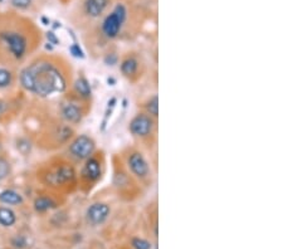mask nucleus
I'll return each instance as SVG.
<instances>
[{"instance_id": "13", "label": "nucleus", "mask_w": 283, "mask_h": 249, "mask_svg": "<svg viewBox=\"0 0 283 249\" xmlns=\"http://www.w3.org/2000/svg\"><path fill=\"white\" fill-rule=\"evenodd\" d=\"M108 4H110V0H84V13L91 19L101 18L105 14Z\"/></svg>"}, {"instance_id": "3", "label": "nucleus", "mask_w": 283, "mask_h": 249, "mask_svg": "<svg viewBox=\"0 0 283 249\" xmlns=\"http://www.w3.org/2000/svg\"><path fill=\"white\" fill-rule=\"evenodd\" d=\"M106 173V154L98 150L83 161L81 170L78 173V188L84 194L93 190L98 183L103 179Z\"/></svg>"}, {"instance_id": "6", "label": "nucleus", "mask_w": 283, "mask_h": 249, "mask_svg": "<svg viewBox=\"0 0 283 249\" xmlns=\"http://www.w3.org/2000/svg\"><path fill=\"white\" fill-rule=\"evenodd\" d=\"M128 18V9L123 3H116L112 11L103 17L101 22V34L107 41L118 38Z\"/></svg>"}, {"instance_id": "9", "label": "nucleus", "mask_w": 283, "mask_h": 249, "mask_svg": "<svg viewBox=\"0 0 283 249\" xmlns=\"http://www.w3.org/2000/svg\"><path fill=\"white\" fill-rule=\"evenodd\" d=\"M91 111V102H86L74 94L73 98L63 102L61 106L62 118L68 125H79Z\"/></svg>"}, {"instance_id": "23", "label": "nucleus", "mask_w": 283, "mask_h": 249, "mask_svg": "<svg viewBox=\"0 0 283 249\" xmlns=\"http://www.w3.org/2000/svg\"><path fill=\"white\" fill-rule=\"evenodd\" d=\"M69 52H71V54L73 57H76V58H81V59H83L84 57V53H83V51H82V48L79 47V44H77V43H73V44H71L69 46Z\"/></svg>"}, {"instance_id": "27", "label": "nucleus", "mask_w": 283, "mask_h": 249, "mask_svg": "<svg viewBox=\"0 0 283 249\" xmlns=\"http://www.w3.org/2000/svg\"><path fill=\"white\" fill-rule=\"evenodd\" d=\"M47 38H48L49 44H54V46H56V44L59 43V39L57 38V36L53 32H48V33H47Z\"/></svg>"}, {"instance_id": "28", "label": "nucleus", "mask_w": 283, "mask_h": 249, "mask_svg": "<svg viewBox=\"0 0 283 249\" xmlns=\"http://www.w3.org/2000/svg\"><path fill=\"white\" fill-rule=\"evenodd\" d=\"M3 108H4V104L2 103V102H0V113H2V112H3Z\"/></svg>"}, {"instance_id": "16", "label": "nucleus", "mask_w": 283, "mask_h": 249, "mask_svg": "<svg viewBox=\"0 0 283 249\" xmlns=\"http://www.w3.org/2000/svg\"><path fill=\"white\" fill-rule=\"evenodd\" d=\"M54 208H57V203L49 196H38L34 200V209L38 213H46V211L52 210Z\"/></svg>"}, {"instance_id": "10", "label": "nucleus", "mask_w": 283, "mask_h": 249, "mask_svg": "<svg viewBox=\"0 0 283 249\" xmlns=\"http://www.w3.org/2000/svg\"><path fill=\"white\" fill-rule=\"evenodd\" d=\"M0 41L3 42L8 48L9 53L14 57L16 59H23L26 57L27 52H28L29 43L28 39L24 34L19 33V32H2L0 33Z\"/></svg>"}, {"instance_id": "2", "label": "nucleus", "mask_w": 283, "mask_h": 249, "mask_svg": "<svg viewBox=\"0 0 283 249\" xmlns=\"http://www.w3.org/2000/svg\"><path fill=\"white\" fill-rule=\"evenodd\" d=\"M120 158L128 173L137 180L143 188H150L153 185L154 175L151 165L141 149L128 146L121 153Z\"/></svg>"}, {"instance_id": "4", "label": "nucleus", "mask_w": 283, "mask_h": 249, "mask_svg": "<svg viewBox=\"0 0 283 249\" xmlns=\"http://www.w3.org/2000/svg\"><path fill=\"white\" fill-rule=\"evenodd\" d=\"M112 186L116 193L126 200H133L143 194L144 188L128 173L120 155L112 158Z\"/></svg>"}, {"instance_id": "21", "label": "nucleus", "mask_w": 283, "mask_h": 249, "mask_svg": "<svg viewBox=\"0 0 283 249\" xmlns=\"http://www.w3.org/2000/svg\"><path fill=\"white\" fill-rule=\"evenodd\" d=\"M11 164L6 159L0 158V180H4L6 178H8L11 175Z\"/></svg>"}, {"instance_id": "25", "label": "nucleus", "mask_w": 283, "mask_h": 249, "mask_svg": "<svg viewBox=\"0 0 283 249\" xmlns=\"http://www.w3.org/2000/svg\"><path fill=\"white\" fill-rule=\"evenodd\" d=\"M13 7L18 9H27L32 6V2L33 0H11Z\"/></svg>"}, {"instance_id": "24", "label": "nucleus", "mask_w": 283, "mask_h": 249, "mask_svg": "<svg viewBox=\"0 0 283 249\" xmlns=\"http://www.w3.org/2000/svg\"><path fill=\"white\" fill-rule=\"evenodd\" d=\"M118 61H120V57L116 53L106 54L105 58H103V62L106 63V66H115V64L118 63Z\"/></svg>"}, {"instance_id": "11", "label": "nucleus", "mask_w": 283, "mask_h": 249, "mask_svg": "<svg viewBox=\"0 0 283 249\" xmlns=\"http://www.w3.org/2000/svg\"><path fill=\"white\" fill-rule=\"evenodd\" d=\"M144 62L137 53H127L120 59V72L128 82L136 83L143 77Z\"/></svg>"}, {"instance_id": "14", "label": "nucleus", "mask_w": 283, "mask_h": 249, "mask_svg": "<svg viewBox=\"0 0 283 249\" xmlns=\"http://www.w3.org/2000/svg\"><path fill=\"white\" fill-rule=\"evenodd\" d=\"M73 94L86 102H92V87L88 79L82 74L74 81Z\"/></svg>"}, {"instance_id": "18", "label": "nucleus", "mask_w": 283, "mask_h": 249, "mask_svg": "<svg viewBox=\"0 0 283 249\" xmlns=\"http://www.w3.org/2000/svg\"><path fill=\"white\" fill-rule=\"evenodd\" d=\"M17 221L16 213L9 208H0V225L12 226Z\"/></svg>"}, {"instance_id": "26", "label": "nucleus", "mask_w": 283, "mask_h": 249, "mask_svg": "<svg viewBox=\"0 0 283 249\" xmlns=\"http://www.w3.org/2000/svg\"><path fill=\"white\" fill-rule=\"evenodd\" d=\"M13 245L16 248H24L26 246V239L23 236H17L13 239Z\"/></svg>"}, {"instance_id": "15", "label": "nucleus", "mask_w": 283, "mask_h": 249, "mask_svg": "<svg viewBox=\"0 0 283 249\" xmlns=\"http://www.w3.org/2000/svg\"><path fill=\"white\" fill-rule=\"evenodd\" d=\"M143 112L148 113L149 116H151L153 118H159V97L158 94H153L151 97H149L145 101V103L143 104Z\"/></svg>"}, {"instance_id": "1", "label": "nucleus", "mask_w": 283, "mask_h": 249, "mask_svg": "<svg viewBox=\"0 0 283 249\" xmlns=\"http://www.w3.org/2000/svg\"><path fill=\"white\" fill-rule=\"evenodd\" d=\"M33 79L32 93L39 97H49L54 93H63L68 88V77L56 63L39 59L26 67Z\"/></svg>"}, {"instance_id": "17", "label": "nucleus", "mask_w": 283, "mask_h": 249, "mask_svg": "<svg viewBox=\"0 0 283 249\" xmlns=\"http://www.w3.org/2000/svg\"><path fill=\"white\" fill-rule=\"evenodd\" d=\"M0 201L4 204H9V205H19V204L23 203V198L16 190L7 189V190L0 193Z\"/></svg>"}, {"instance_id": "20", "label": "nucleus", "mask_w": 283, "mask_h": 249, "mask_svg": "<svg viewBox=\"0 0 283 249\" xmlns=\"http://www.w3.org/2000/svg\"><path fill=\"white\" fill-rule=\"evenodd\" d=\"M116 103H117V99H116V97H112V98H111L110 101H108V103H107V108H106L105 117H103V121H102V128H101V130H102V131H105L106 126H107L108 117H111V113H112L113 109H115Z\"/></svg>"}, {"instance_id": "8", "label": "nucleus", "mask_w": 283, "mask_h": 249, "mask_svg": "<svg viewBox=\"0 0 283 249\" xmlns=\"http://www.w3.org/2000/svg\"><path fill=\"white\" fill-rule=\"evenodd\" d=\"M97 151L96 140L88 134H81L72 139L68 145V154L71 159L77 163H83L84 160L93 155Z\"/></svg>"}, {"instance_id": "12", "label": "nucleus", "mask_w": 283, "mask_h": 249, "mask_svg": "<svg viewBox=\"0 0 283 249\" xmlns=\"http://www.w3.org/2000/svg\"><path fill=\"white\" fill-rule=\"evenodd\" d=\"M111 214V208L107 203L97 201L88 206L86 211V218L91 225H101L107 220Z\"/></svg>"}, {"instance_id": "19", "label": "nucleus", "mask_w": 283, "mask_h": 249, "mask_svg": "<svg viewBox=\"0 0 283 249\" xmlns=\"http://www.w3.org/2000/svg\"><path fill=\"white\" fill-rule=\"evenodd\" d=\"M13 82V74L11 71L4 68H0V88L9 87Z\"/></svg>"}, {"instance_id": "7", "label": "nucleus", "mask_w": 283, "mask_h": 249, "mask_svg": "<svg viewBox=\"0 0 283 249\" xmlns=\"http://www.w3.org/2000/svg\"><path fill=\"white\" fill-rule=\"evenodd\" d=\"M158 119L140 111L128 122V133L140 144H153L156 139Z\"/></svg>"}, {"instance_id": "5", "label": "nucleus", "mask_w": 283, "mask_h": 249, "mask_svg": "<svg viewBox=\"0 0 283 249\" xmlns=\"http://www.w3.org/2000/svg\"><path fill=\"white\" fill-rule=\"evenodd\" d=\"M46 185L56 189H74L78 185V173L71 161H61L43 175Z\"/></svg>"}, {"instance_id": "22", "label": "nucleus", "mask_w": 283, "mask_h": 249, "mask_svg": "<svg viewBox=\"0 0 283 249\" xmlns=\"http://www.w3.org/2000/svg\"><path fill=\"white\" fill-rule=\"evenodd\" d=\"M131 245H132L133 249H151L153 248V245H151L150 241L146 240V239H143V238H133L132 240H131Z\"/></svg>"}]
</instances>
